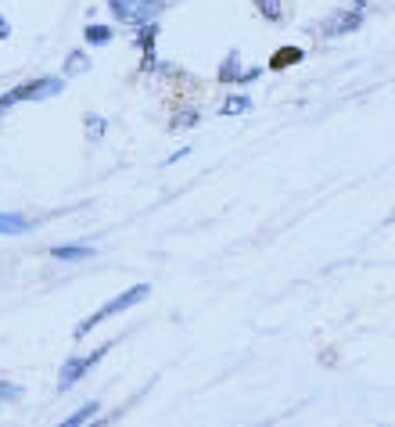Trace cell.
Returning a JSON list of instances; mask_svg holds the SVG:
<instances>
[{
  "mask_svg": "<svg viewBox=\"0 0 395 427\" xmlns=\"http://www.w3.org/2000/svg\"><path fill=\"white\" fill-rule=\"evenodd\" d=\"M94 413H98V402H86V406H79L72 416H65L62 423H65V427H79V423H86V420H94Z\"/></svg>",
  "mask_w": 395,
  "mask_h": 427,
  "instance_id": "5bb4252c",
  "label": "cell"
},
{
  "mask_svg": "<svg viewBox=\"0 0 395 427\" xmlns=\"http://www.w3.org/2000/svg\"><path fill=\"white\" fill-rule=\"evenodd\" d=\"M216 79H220V83H241V54H237V50H230V54L223 57Z\"/></svg>",
  "mask_w": 395,
  "mask_h": 427,
  "instance_id": "ba28073f",
  "label": "cell"
},
{
  "mask_svg": "<svg viewBox=\"0 0 395 427\" xmlns=\"http://www.w3.org/2000/svg\"><path fill=\"white\" fill-rule=\"evenodd\" d=\"M302 57H306V50H302V47H281L277 54L269 57V69L281 72V69H288V65H298Z\"/></svg>",
  "mask_w": 395,
  "mask_h": 427,
  "instance_id": "52a82bcc",
  "label": "cell"
},
{
  "mask_svg": "<svg viewBox=\"0 0 395 427\" xmlns=\"http://www.w3.org/2000/svg\"><path fill=\"white\" fill-rule=\"evenodd\" d=\"M29 219L18 216V212H0V233H25Z\"/></svg>",
  "mask_w": 395,
  "mask_h": 427,
  "instance_id": "30bf717a",
  "label": "cell"
},
{
  "mask_svg": "<svg viewBox=\"0 0 395 427\" xmlns=\"http://www.w3.org/2000/svg\"><path fill=\"white\" fill-rule=\"evenodd\" d=\"M62 86H65V79H58V76H43V79H33V83H22V86L8 90V94L0 97V115H4L11 104H18V101H43V97H58V94H62Z\"/></svg>",
  "mask_w": 395,
  "mask_h": 427,
  "instance_id": "3957f363",
  "label": "cell"
},
{
  "mask_svg": "<svg viewBox=\"0 0 395 427\" xmlns=\"http://www.w3.org/2000/svg\"><path fill=\"white\" fill-rule=\"evenodd\" d=\"M86 43H94V47H105L112 40V29L108 25H86V33H83Z\"/></svg>",
  "mask_w": 395,
  "mask_h": 427,
  "instance_id": "4fadbf2b",
  "label": "cell"
},
{
  "mask_svg": "<svg viewBox=\"0 0 395 427\" xmlns=\"http://www.w3.org/2000/svg\"><path fill=\"white\" fill-rule=\"evenodd\" d=\"M108 8H112L115 22L140 29L147 22H159V15L166 11V0H108Z\"/></svg>",
  "mask_w": 395,
  "mask_h": 427,
  "instance_id": "6da1fadb",
  "label": "cell"
},
{
  "mask_svg": "<svg viewBox=\"0 0 395 427\" xmlns=\"http://www.w3.org/2000/svg\"><path fill=\"white\" fill-rule=\"evenodd\" d=\"M252 108V97L248 94H230L223 104H220V115H245Z\"/></svg>",
  "mask_w": 395,
  "mask_h": 427,
  "instance_id": "8fae6325",
  "label": "cell"
},
{
  "mask_svg": "<svg viewBox=\"0 0 395 427\" xmlns=\"http://www.w3.org/2000/svg\"><path fill=\"white\" fill-rule=\"evenodd\" d=\"M155 36H159V25L155 22H147L140 25V33H137V47L144 50V72H155Z\"/></svg>",
  "mask_w": 395,
  "mask_h": 427,
  "instance_id": "8992f818",
  "label": "cell"
},
{
  "mask_svg": "<svg viewBox=\"0 0 395 427\" xmlns=\"http://www.w3.org/2000/svg\"><path fill=\"white\" fill-rule=\"evenodd\" d=\"M90 69V57H86V50H72L69 57H65V76H83Z\"/></svg>",
  "mask_w": 395,
  "mask_h": 427,
  "instance_id": "7c38bea8",
  "label": "cell"
},
{
  "mask_svg": "<svg viewBox=\"0 0 395 427\" xmlns=\"http://www.w3.org/2000/svg\"><path fill=\"white\" fill-rule=\"evenodd\" d=\"M194 122H198V111H194V108H187V111H176V115H173V130H191Z\"/></svg>",
  "mask_w": 395,
  "mask_h": 427,
  "instance_id": "2e32d148",
  "label": "cell"
},
{
  "mask_svg": "<svg viewBox=\"0 0 395 427\" xmlns=\"http://www.w3.org/2000/svg\"><path fill=\"white\" fill-rule=\"evenodd\" d=\"M255 8L266 22H281V0H255Z\"/></svg>",
  "mask_w": 395,
  "mask_h": 427,
  "instance_id": "9a60e30c",
  "label": "cell"
},
{
  "mask_svg": "<svg viewBox=\"0 0 395 427\" xmlns=\"http://www.w3.org/2000/svg\"><path fill=\"white\" fill-rule=\"evenodd\" d=\"M86 126H90V140H101V137H105V118H101V115H90Z\"/></svg>",
  "mask_w": 395,
  "mask_h": 427,
  "instance_id": "e0dca14e",
  "label": "cell"
},
{
  "mask_svg": "<svg viewBox=\"0 0 395 427\" xmlns=\"http://www.w3.org/2000/svg\"><path fill=\"white\" fill-rule=\"evenodd\" d=\"M54 259H62V262H83L94 255V248H86V244H69V248H51Z\"/></svg>",
  "mask_w": 395,
  "mask_h": 427,
  "instance_id": "9c48e42d",
  "label": "cell"
},
{
  "mask_svg": "<svg viewBox=\"0 0 395 427\" xmlns=\"http://www.w3.org/2000/svg\"><path fill=\"white\" fill-rule=\"evenodd\" d=\"M147 294H151V287H147V284H137V287H130L126 294H119L115 301L101 305V309H98L94 316H86V320H83V323H79V327H76L72 334H76V338H86V334L94 330V327H98L101 320H108V316H119V313H126V309H133V305H140V301H144Z\"/></svg>",
  "mask_w": 395,
  "mask_h": 427,
  "instance_id": "7a4b0ae2",
  "label": "cell"
},
{
  "mask_svg": "<svg viewBox=\"0 0 395 427\" xmlns=\"http://www.w3.org/2000/svg\"><path fill=\"white\" fill-rule=\"evenodd\" d=\"M262 76V69H248V72H241V83H252V79H259Z\"/></svg>",
  "mask_w": 395,
  "mask_h": 427,
  "instance_id": "ac0fdd59",
  "label": "cell"
},
{
  "mask_svg": "<svg viewBox=\"0 0 395 427\" xmlns=\"http://www.w3.org/2000/svg\"><path fill=\"white\" fill-rule=\"evenodd\" d=\"M108 352V345L105 348H98V352H90V355H83V359H69L65 366H62V374H58V391H69L86 370H94V366L101 362V355Z\"/></svg>",
  "mask_w": 395,
  "mask_h": 427,
  "instance_id": "5b68a950",
  "label": "cell"
},
{
  "mask_svg": "<svg viewBox=\"0 0 395 427\" xmlns=\"http://www.w3.org/2000/svg\"><path fill=\"white\" fill-rule=\"evenodd\" d=\"M8 36H11V25H8L4 15H0V40H8Z\"/></svg>",
  "mask_w": 395,
  "mask_h": 427,
  "instance_id": "d6986e66",
  "label": "cell"
},
{
  "mask_svg": "<svg viewBox=\"0 0 395 427\" xmlns=\"http://www.w3.org/2000/svg\"><path fill=\"white\" fill-rule=\"evenodd\" d=\"M363 18H367V0H352L349 8L334 11V18H327V22H323V29H320V33H323L327 40H334V36H345V33H356V29L363 25Z\"/></svg>",
  "mask_w": 395,
  "mask_h": 427,
  "instance_id": "277c9868",
  "label": "cell"
},
{
  "mask_svg": "<svg viewBox=\"0 0 395 427\" xmlns=\"http://www.w3.org/2000/svg\"><path fill=\"white\" fill-rule=\"evenodd\" d=\"M0 402H4V399H0Z\"/></svg>",
  "mask_w": 395,
  "mask_h": 427,
  "instance_id": "ffe728a7",
  "label": "cell"
}]
</instances>
